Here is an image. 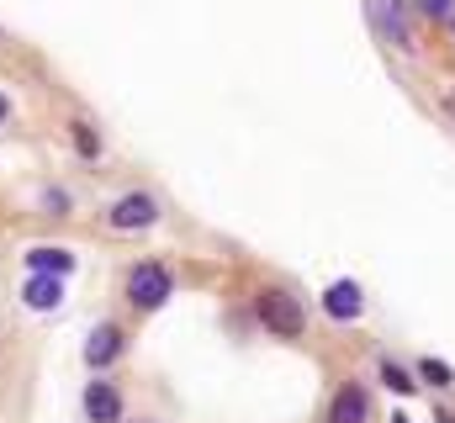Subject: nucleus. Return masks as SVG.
Masks as SVG:
<instances>
[{"mask_svg": "<svg viewBox=\"0 0 455 423\" xmlns=\"http://www.w3.org/2000/svg\"><path fill=\"white\" fill-rule=\"evenodd\" d=\"M11 111H16V106H11V96H5V91H0V127L11 122Z\"/></svg>", "mask_w": 455, "mask_h": 423, "instance_id": "obj_16", "label": "nucleus"}, {"mask_svg": "<svg viewBox=\"0 0 455 423\" xmlns=\"http://www.w3.org/2000/svg\"><path fill=\"white\" fill-rule=\"evenodd\" d=\"M323 423H371V387L365 381H339L329 408H323Z\"/></svg>", "mask_w": 455, "mask_h": 423, "instance_id": "obj_7", "label": "nucleus"}, {"mask_svg": "<svg viewBox=\"0 0 455 423\" xmlns=\"http://www.w3.org/2000/svg\"><path fill=\"white\" fill-rule=\"evenodd\" d=\"M445 27H451V32H455V16H451V21H445Z\"/></svg>", "mask_w": 455, "mask_h": 423, "instance_id": "obj_20", "label": "nucleus"}, {"mask_svg": "<svg viewBox=\"0 0 455 423\" xmlns=\"http://www.w3.org/2000/svg\"><path fill=\"white\" fill-rule=\"evenodd\" d=\"M21 270H37V275H75L80 270V254L75 249H64V243H32L27 254H21Z\"/></svg>", "mask_w": 455, "mask_h": 423, "instance_id": "obj_10", "label": "nucleus"}, {"mask_svg": "<svg viewBox=\"0 0 455 423\" xmlns=\"http://www.w3.org/2000/svg\"><path fill=\"white\" fill-rule=\"evenodd\" d=\"M413 11H419V16H429V21H440V27H445V21H451V16H455V0H413Z\"/></svg>", "mask_w": 455, "mask_h": 423, "instance_id": "obj_15", "label": "nucleus"}, {"mask_svg": "<svg viewBox=\"0 0 455 423\" xmlns=\"http://www.w3.org/2000/svg\"><path fill=\"white\" fill-rule=\"evenodd\" d=\"M323 317H334V323H360L365 317V291H360V281H329L323 286Z\"/></svg>", "mask_w": 455, "mask_h": 423, "instance_id": "obj_8", "label": "nucleus"}, {"mask_svg": "<svg viewBox=\"0 0 455 423\" xmlns=\"http://www.w3.org/2000/svg\"><path fill=\"white\" fill-rule=\"evenodd\" d=\"M80 413H85V423H122L127 419V397H122V387L112 381V371H91V381L80 392Z\"/></svg>", "mask_w": 455, "mask_h": 423, "instance_id": "obj_6", "label": "nucleus"}, {"mask_svg": "<svg viewBox=\"0 0 455 423\" xmlns=\"http://www.w3.org/2000/svg\"><path fill=\"white\" fill-rule=\"evenodd\" d=\"M365 27L387 53H413L419 32H413V0H365Z\"/></svg>", "mask_w": 455, "mask_h": 423, "instance_id": "obj_3", "label": "nucleus"}, {"mask_svg": "<svg viewBox=\"0 0 455 423\" xmlns=\"http://www.w3.org/2000/svg\"><path fill=\"white\" fill-rule=\"evenodd\" d=\"M392 423H408V413H392Z\"/></svg>", "mask_w": 455, "mask_h": 423, "instance_id": "obj_19", "label": "nucleus"}, {"mask_svg": "<svg viewBox=\"0 0 455 423\" xmlns=\"http://www.w3.org/2000/svg\"><path fill=\"white\" fill-rule=\"evenodd\" d=\"M159 217H164V207H159L154 191H122V196H112L107 212H101V222H107L112 233H148Z\"/></svg>", "mask_w": 455, "mask_h": 423, "instance_id": "obj_5", "label": "nucleus"}, {"mask_svg": "<svg viewBox=\"0 0 455 423\" xmlns=\"http://www.w3.org/2000/svg\"><path fill=\"white\" fill-rule=\"evenodd\" d=\"M413 376H419L424 387H455V371L445 365V360H435V355H424V360L413 365Z\"/></svg>", "mask_w": 455, "mask_h": 423, "instance_id": "obj_14", "label": "nucleus"}, {"mask_svg": "<svg viewBox=\"0 0 455 423\" xmlns=\"http://www.w3.org/2000/svg\"><path fill=\"white\" fill-rule=\"evenodd\" d=\"M122 423H159V419H122Z\"/></svg>", "mask_w": 455, "mask_h": 423, "instance_id": "obj_18", "label": "nucleus"}, {"mask_svg": "<svg viewBox=\"0 0 455 423\" xmlns=\"http://www.w3.org/2000/svg\"><path fill=\"white\" fill-rule=\"evenodd\" d=\"M254 323H259L270 339L297 344V339L307 333V307H302V297L286 291V286H259V291H254Z\"/></svg>", "mask_w": 455, "mask_h": 423, "instance_id": "obj_2", "label": "nucleus"}, {"mask_svg": "<svg viewBox=\"0 0 455 423\" xmlns=\"http://www.w3.org/2000/svg\"><path fill=\"white\" fill-rule=\"evenodd\" d=\"M376 376H381V387H387V392H397V397H413V392L424 387V381H419V376H413L408 365H397V360H387V355H381Z\"/></svg>", "mask_w": 455, "mask_h": 423, "instance_id": "obj_12", "label": "nucleus"}, {"mask_svg": "<svg viewBox=\"0 0 455 423\" xmlns=\"http://www.w3.org/2000/svg\"><path fill=\"white\" fill-rule=\"evenodd\" d=\"M127 349H132V333H127V323L101 317V323L85 333V344H80V360H85V371H116Z\"/></svg>", "mask_w": 455, "mask_h": 423, "instance_id": "obj_4", "label": "nucleus"}, {"mask_svg": "<svg viewBox=\"0 0 455 423\" xmlns=\"http://www.w3.org/2000/svg\"><path fill=\"white\" fill-rule=\"evenodd\" d=\"M435 423H455V413H435Z\"/></svg>", "mask_w": 455, "mask_h": 423, "instance_id": "obj_17", "label": "nucleus"}, {"mask_svg": "<svg viewBox=\"0 0 455 423\" xmlns=\"http://www.w3.org/2000/svg\"><path fill=\"white\" fill-rule=\"evenodd\" d=\"M122 297H127V307L138 317H154L159 307H170V297H175V270L164 259H138L122 275Z\"/></svg>", "mask_w": 455, "mask_h": 423, "instance_id": "obj_1", "label": "nucleus"}, {"mask_svg": "<svg viewBox=\"0 0 455 423\" xmlns=\"http://www.w3.org/2000/svg\"><path fill=\"white\" fill-rule=\"evenodd\" d=\"M37 207H43V217H69V212H75V191H69V186H43Z\"/></svg>", "mask_w": 455, "mask_h": 423, "instance_id": "obj_13", "label": "nucleus"}, {"mask_svg": "<svg viewBox=\"0 0 455 423\" xmlns=\"http://www.w3.org/2000/svg\"><path fill=\"white\" fill-rule=\"evenodd\" d=\"M69 148L85 159V164H96L101 154H107V143H101V132H96V122H85V116H75L69 122Z\"/></svg>", "mask_w": 455, "mask_h": 423, "instance_id": "obj_11", "label": "nucleus"}, {"mask_svg": "<svg viewBox=\"0 0 455 423\" xmlns=\"http://www.w3.org/2000/svg\"><path fill=\"white\" fill-rule=\"evenodd\" d=\"M64 275H37V270H27L21 275V307L27 313H59L64 307Z\"/></svg>", "mask_w": 455, "mask_h": 423, "instance_id": "obj_9", "label": "nucleus"}]
</instances>
